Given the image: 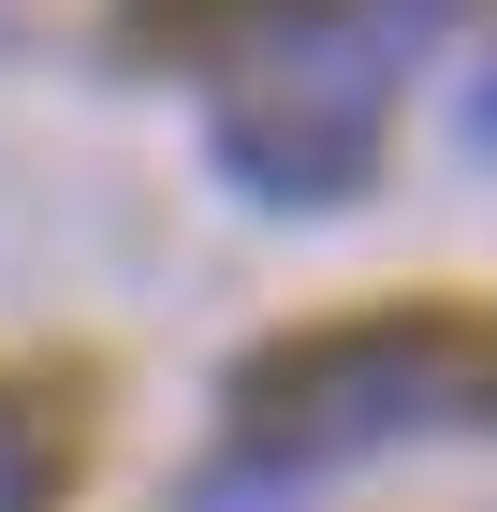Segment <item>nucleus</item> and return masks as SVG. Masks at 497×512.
Masks as SVG:
<instances>
[{
  "instance_id": "nucleus-4",
  "label": "nucleus",
  "mask_w": 497,
  "mask_h": 512,
  "mask_svg": "<svg viewBox=\"0 0 497 512\" xmlns=\"http://www.w3.org/2000/svg\"><path fill=\"white\" fill-rule=\"evenodd\" d=\"M132 15H147V30H205V44H234L249 15H278V0H132Z\"/></svg>"
},
{
  "instance_id": "nucleus-6",
  "label": "nucleus",
  "mask_w": 497,
  "mask_h": 512,
  "mask_svg": "<svg viewBox=\"0 0 497 512\" xmlns=\"http://www.w3.org/2000/svg\"><path fill=\"white\" fill-rule=\"evenodd\" d=\"M366 15H381V30H439L454 0H366Z\"/></svg>"
},
{
  "instance_id": "nucleus-1",
  "label": "nucleus",
  "mask_w": 497,
  "mask_h": 512,
  "mask_svg": "<svg viewBox=\"0 0 497 512\" xmlns=\"http://www.w3.org/2000/svg\"><path fill=\"white\" fill-rule=\"evenodd\" d=\"M468 410V337L439 308H381V322H307L278 352L234 366V469L307 483V469H351L381 439H424Z\"/></svg>"
},
{
  "instance_id": "nucleus-3",
  "label": "nucleus",
  "mask_w": 497,
  "mask_h": 512,
  "mask_svg": "<svg viewBox=\"0 0 497 512\" xmlns=\"http://www.w3.org/2000/svg\"><path fill=\"white\" fill-rule=\"evenodd\" d=\"M59 469H74L59 425H44L30 395H0V512H59Z\"/></svg>"
},
{
  "instance_id": "nucleus-2",
  "label": "nucleus",
  "mask_w": 497,
  "mask_h": 512,
  "mask_svg": "<svg viewBox=\"0 0 497 512\" xmlns=\"http://www.w3.org/2000/svg\"><path fill=\"white\" fill-rule=\"evenodd\" d=\"M381 30H337L322 0H278L234 30V88L205 118V161H220L249 205H351L381 176Z\"/></svg>"
},
{
  "instance_id": "nucleus-5",
  "label": "nucleus",
  "mask_w": 497,
  "mask_h": 512,
  "mask_svg": "<svg viewBox=\"0 0 497 512\" xmlns=\"http://www.w3.org/2000/svg\"><path fill=\"white\" fill-rule=\"evenodd\" d=\"M454 147H468V161H497V59L454 88Z\"/></svg>"
}]
</instances>
